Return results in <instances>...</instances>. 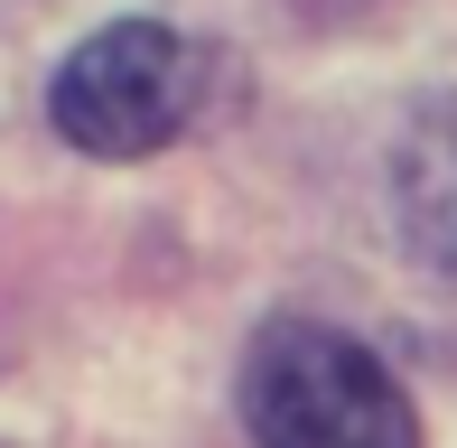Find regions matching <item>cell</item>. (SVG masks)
I'll list each match as a JSON object with an SVG mask.
<instances>
[{"mask_svg": "<svg viewBox=\"0 0 457 448\" xmlns=\"http://www.w3.org/2000/svg\"><path fill=\"white\" fill-rule=\"evenodd\" d=\"M243 420H253V448H420L392 364L318 318L262 328L243 364Z\"/></svg>", "mask_w": 457, "mask_h": 448, "instance_id": "1", "label": "cell"}, {"mask_svg": "<svg viewBox=\"0 0 457 448\" xmlns=\"http://www.w3.org/2000/svg\"><path fill=\"white\" fill-rule=\"evenodd\" d=\"M205 85H215V66L196 37H178L169 19H112L56 66L47 112L94 159H150L196 121Z\"/></svg>", "mask_w": 457, "mask_h": 448, "instance_id": "2", "label": "cell"}, {"mask_svg": "<svg viewBox=\"0 0 457 448\" xmlns=\"http://www.w3.org/2000/svg\"><path fill=\"white\" fill-rule=\"evenodd\" d=\"M392 187H402V234H411V253L439 261V271H457V104L411 121Z\"/></svg>", "mask_w": 457, "mask_h": 448, "instance_id": "3", "label": "cell"}]
</instances>
